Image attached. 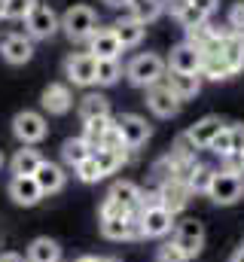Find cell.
I'll list each match as a JSON object with an SVG mask.
<instances>
[{
    "label": "cell",
    "mask_w": 244,
    "mask_h": 262,
    "mask_svg": "<svg viewBox=\"0 0 244 262\" xmlns=\"http://www.w3.org/2000/svg\"><path fill=\"white\" fill-rule=\"evenodd\" d=\"M220 128H223L220 116H205V119H198L192 128L186 131V137H189L198 149H208V146H211V140L220 134Z\"/></svg>",
    "instance_id": "19"
},
{
    "label": "cell",
    "mask_w": 244,
    "mask_h": 262,
    "mask_svg": "<svg viewBox=\"0 0 244 262\" xmlns=\"http://www.w3.org/2000/svg\"><path fill=\"white\" fill-rule=\"evenodd\" d=\"M92 156V149H89V143L83 140V137H70V140H64V146H61V159L70 165V168H76L79 162H86Z\"/></svg>",
    "instance_id": "28"
},
{
    "label": "cell",
    "mask_w": 244,
    "mask_h": 262,
    "mask_svg": "<svg viewBox=\"0 0 244 262\" xmlns=\"http://www.w3.org/2000/svg\"><path fill=\"white\" fill-rule=\"evenodd\" d=\"M28 262H61V247L52 238H34L28 247Z\"/></svg>",
    "instance_id": "24"
},
{
    "label": "cell",
    "mask_w": 244,
    "mask_h": 262,
    "mask_svg": "<svg viewBox=\"0 0 244 262\" xmlns=\"http://www.w3.org/2000/svg\"><path fill=\"white\" fill-rule=\"evenodd\" d=\"M232 262H244V247H238V250L232 253Z\"/></svg>",
    "instance_id": "44"
},
{
    "label": "cell",
    "mask_w": 244,
    "mask_h": 262,
    "mask_svg": "<svg viewBox=\"0 0 244 262\" xmlns=\"http://www.w3.org/2000/svg\"><path fill=\"white\" fill-rule=\"evenodd\" d=\"M113 31H116V37H119L122 49H131V46H140V40H144V34H147V25L137 21V18H128V21H116Z\"/></svg>",
    "instance_id": "27"
},
{
    "label": "cell",
    "mask_w": 244,
    "mask_h": 262,
    "mask_svg": "<svg viewBox=\"0 0 244 262\" xmlns=\"http://www.w3.org/2000/svg\"><path fill=\"white\" fill-rule=\"evenodd\" d=\"M232 128V152L241 156L244 152V125H229Z\"/></svg>",
    "instance_id": "39"
},
{
    "label": "cell",
    "mask_w": 244,
    "mask_h": 262,
    "mask_svg": "<svg viewBox=\"0 0 244 262\" xmlns=\"http://www.w3.org/2000/svg\"><path fill=\"white\" fill-rule=\"evenodd\" d=\"M229 28L235 37H244V3H235L229 9Z\"/></svg>",
    "instance_id": "38"
},
{
    "label": "cell",
    "mask_w": 244,
    "mask_h": 262,
    "mask_svg": "<svg viewBox=\"0 0 244 262\" xmlns=\"http://www.w3.org/2000/svg\"><path fill=\"white\" fill-rule=\"evenodd\" d=\"M159 204L168 210V213H180L183 207L189 204V186L183 183V180H165V183H159Z\"/></svg>",
    "instance_id": "14"
},
{
    "label": "cell",
    "mask_w": 244,
    "mask_h": 262,
    "mask_svg": "<svg viewBox=\"0 0 244 262\" xmlns=\"http://www.w3.org/2000/svg\"><path fill=\"white\" fill-rule=\"evenodd\" d=\"M174 241H177V247L186 253V259H195L201 253V247H205V226L198 220H183V223H177Z\"/></svg>",
    "instance_id": "10"
},
{
    "label": "cell",
    "mask_w": 244,
    "mask_h": 262,
    "mask_svg": "<svg viewBox=\"0 0 244 262\" xmlns=\"http://www.w3.org/2000/svg\"><path fill=\"white\" fill-rule=\"evenodd\" d=\"M140 186L137 183H131V180H116L113 186H110V192L107 198H113V201H119L122 207H128V210H134L137 213V207H140Z\"/></svg>",
    "instance_id": "21"
},
{
    "label": "cell",
    "mask_w": 244,
    "mask_h": 262,
    "mask_svg": "<svg viewBox=\"0 0 244 262\" xmlns=\"http://www.w3.org/2000/svg\"><path fill=\"white\" fill-rule=\"evenodd\" d=\"M208 149H211L214 156H220V159L235 156V152H232V128H229V125H223V128H220V134L211 140V146H208Z\"/></svg>",
    "instance_id": "34"
},
{
    "label": "cell",
    "mask_w": 244,
    "mask_h": 262,
    "mask_svg": "<svg viewBox=\"0 0 244 262\" xmlns=\"http://www.w3.org/2000/svg\"><path fill=\"white\" fill-rule=\"evenodd\" d=\"M79 262H119V259H113V256H83Z\"/></svg>",
    "instance_id": "41"
},
{
    "label": "cell",
    "mask_w": 244,
    "mask_h": 262,
    "mask_svg": "<svg viewBox=\"0 0 244 262\" xmlns=\"http://www.w3.org/2000/svg\"><path fill=\"white\" fill-rule=\"evenodd\" d=\"M137 220H140L144 238H165L174 226V213H168L162 204H150V207L137 210Z\"/></svg>",
    "instance_id": "7"
},
{
    "label": "cell",
    "mask_w": 244,
    "mask_h": 262,
    "mask_svg": "<svg viewBox=\"0 0 244 262\" xmlns=\"http://www.w3.org/2000/svg\"><path fill=\"white\" fill-rule=\"evenodd\" d=\"M0 168H3V149H0Z\"/></svg>",
    "instance_id": "46"
},
{
    "label": "cell",
    "mask_w": 244,
    "mask_h": 262,
    "mask_svg": "<svg viewBox=\"0 0 244 262\" xmlns=\"http://www.w3.org/2000/svg\"><path fill=\"white\" fill-rule=\"evenodd\" d=\"M180 104L183 101L171 92L168 82H159V85L147 89V107H150L159 119H171V116H177V113H180Z\"/></svg>",
    "instance_id": "9"
},
{
    "label": "cell",
    "mask_w": 244,
    "mask_h": 262,
    "mask_svg": "<svg viewBox=\"0 0 244 262\" xmlns=\"http://www.w3.org/2000/svg\"><path fill=\"white\" fill-rule=\"evenodd\" d=\"M159 262H186V253L177 247V241H165L159 247Z\"/></svg>",
    "instance_id": "36"
},
{
    "label": "cell",
    "mask_w": 244,
    "mask_h": 262,
    "mask_svg": "<svg viewBox=\"0 0 244 262\" xmlns=\"http://www.w3.org/2000/svg\"><path fill=\"white\" fill-rule=\"evenodd\" d=\"M40 104H43L46 113H52V116H64V113L73 107V95H70V89H67L64 82H52V85L43 89Z\"/></svg>",
    "instance_id": "15"
},
{
    "label": "cell",
    "mask_w": 244,
    "mask_h": 262,
    "mask_svg": "<svg viewBox=\"0 0 244 262\" xmlns=\"http://www.w3.org/2000/svg\"><path fill=\"white\" fill-rule=\"evenodd\" d=\"M189 3H195V6H198L201 12H208V15L217 9V0H189Z\"/></svg>",
    "instance_id": "40"
},
{
    "label": "cell",
    "mask_w": 244,
    "mask_h": 262,
    "mask_svg": "<svg viewBox=\"0 0 244 262\" xmlns=\"http://www.w3.org/2000/svg\"><path fill=\"white\" fill-rule=\"evenodd\" d=\"M131 9H134L137 21L150 25V21H156L165 12V0H131Z\"/></svg>",
    "instance_id": "31"
},
{
    "label": "cell",
    "mask_w": 244,
    "mask_h": 262,
    "mask_svg": "<svg viewBox=\"0 0 244 262\" xmlns=\"http://www.w3.org/2000/svg\"><path fill=\"white\" fill-rule=\"evenodd\" d=\"M25 25H28V37H31V40H49V37L61 28V18H58V12H55L52 6L37 3L34 12L25 18Z\"/></svg>",
    "instance_id": "6"
},
{
    "label": "cell",
    "mask_w": 244,
    "mask_h": 262,
    "mask_svg": "<svg viewBox=\"0 0 244 262\" xmlns=\"http://www.w3.org/2000/svg\"><path fill=\"white\" fill-rule=\"evenodd\" d=\"M0 55L6 64H28L34 58V40L25 34H6L0 40Z\"/></svg>",
    "instance_id": "11"
},
{
    "label": "cell",
    "mask_w": 244,
    "mask_h": 262,
    "mask_svg": "<svg viewBox=\"0 0 244 262\" xmlns=\"http://www.w3.org/2000/svg\"><path fill=\"white\" fill-rule=\"evenodd\" d=\"M205 195L211 198L214 204H223V207L238 204L244 198V177L241 174H229V171H217Z\"/></svg>",
    "instance_id": "3"
},
{
    "label": "cell",
    "mask_w": 244,
    "mask_h": 262,
    "mask_svg": "<svg viewBox=\"0 0 244 262\" xmlns=\"http://www.w3.org/2000/svg\"><path fill=\"white\" fill-rule=\"evenodd\" d=\"M241 162H244V152H241Z\"/></svg>",
    "instance_id": "47"
},
{
    "label": "cell",
    "mask_w": 244,
    "mask_h": 262,
    "mask_svg": "<svg viewBox=\"0 0 244 262\" xmlns=\"http://www.w3.org/2000/svg\"><path fill=\"white\" fill-rule=\"evenodd\" d=\"M0 262H25L18 253H0Z\"/></svg>",
    "instance_id": "43"
},
{
    "label": "cell",
    "mask_w": 244,
    "mask_h": 262,
    "mask_svg": "<svg viewBox=\"0 0 244 262\" xmlns=\"http://www.w3.org/2000/svg\"><path fill=\"white\" fill-rule=\"evenodd\" d=\"M101 3H107L110 9H122V6H128L131 0H101Z\"/></svg>",
    "instance_id": "42"
},
{
    "label": "cell",
    "mask_w": 244,
    "mask_h": 262,
    "mask_svg": "<svg viewBox=\"0 0 244 262\" xmlns=\"http://www.w3.org/2000/svg\"><path fill=\"white\" fill-rule=\"evenodd\" d=\"M232 76V67L226 64L223 52H201V79H229Z\"/></svg>",
    "instance_id": "22"
},
{
    "label": "cell",
    "mask_w": 244,
    "mask_h": 262,
    "mask_svg": "<svg viewBox=\"0 0 244 262\" xmlns=\"http://www.w3.org/2000/svg\"><path fill=\"white\" fill-rule=\"evenodd\" d=\"M113 128V119L110 116H101V119H89L86 125H83V140L89 143V149L95 152V149H101L104 146V137H107V131Z\"/></svg>",
    "instance_id": "23"
},
{
    "label": "cell",
    "mask_w": 244,
    "mask_h": 262,
    "mask_svg": "<svg viewBox=\"0 0 244 262\" xmlns=\"http://www.w3.org/2000/svg\"><path fill=\"white\" fill-rule=\"evenodd\" d=\"M34 6H37V0H3V18L25 21L34 12Z\"/></svg>",
    "instance_id": "33"
},
{
    "label": "cell",
    "mask_w": 244,
    "mask_h": 262,
    "mask_svg": "<svg viewBox=\"0 0 244 262\" xmlns=\"http://www.w3.org/2000/svg\"><path fill=\"white\" fill-rule=\"evenodd\" d=\"M165 82L171 85V92L180 101H189V98H195L201 92V73H174V70H168Z\"/></svg>",
    "instance_id": "18"
},
{
    "label": "cell",
    "mask_w": 244,
    "mask_h": 262,
    "mask_svg": "<svg viewBox=\"0 0 244 262\" xmlns=\"http://www.w3.org/2000/svg\"><path fill=\"white\" fill-rule=\"evenodd\" d=\"M119 76H122L119 58L98 61V73H95V82H98V85H113V82H119Z\"/></svg>",
    "instance_id": "32"
},
{
    "label": "cell",
    "mask_w": 244,
    "mask_h": 262,
    "mask_svg": "<svg viewBox=\"0 0 244 262\" xmlns=\"http://www.w3.org/2000/svg\"><path fill=\"white\" fill-rule=\"evenodd\" d=\"M134 210H128V207H122L119 201H113V198L104 195V201H101V216H131Z\"/></svg>",
    "instance_id": "37"
},
{
    "label": "cell",
    "mask_w": 244,
    "mask_h": 262,
    "mask_svg": "<svg viewBox=\"0 0 244 262\" xmlns=\"http://www.w3.org/2000/svg\"><path fill=\"white\" fill-rule=\"evenodd\" d=\"M95 73H98V58L89 52H73L64 58V76L73 85H83V89L95 85Z\"/></svg>",
    "instance_id": "5"
},
{
    "label": "cell",
    "mask_w": 244,
    "mask_h": 262,
    "mask_svg": "<svg viewBox=\"0 0 244 262\" xmlns=\"http://www.w3.org/2000/svg\"><path fill=\"white\" fill-rule=\"evenodd\" d=\"M9 198L15 204H22V207H34V204H40L43 189L37 186L34 177H12L9 180Z\"/></svg>",
    "instance_id": "17"
},
{
    "label": "cell",
    "mask_w": 244,
    "mask_h": 262,
    "mask_svg": "<svg viewBox=\"0 0 244 262\" xmlns=\"http://www.w3.org/2000/svg\"><path fill=\"white\" fill-rule=\"evenodd\" d=\"M73 171H76V177H79L83 183H98V180H104V174L98 171V162H95L92 156H89L86 162H79V165H76Z\"/></svg>",
    "instance_id": "35"
},
{
    "label": "cell",
    "mask_w": 244,
    "mask_h": 262,
    "mask_svg": "<svg viewBox=\"0 0 244 262\" xmlns=\"http://www.w3.org/2000/svg\"><path fill=\"white\" fill-rule=\"evenodd\" d=\"M125 76H128V82L137 85V89H153V85L165 82L168 64H165V58L156 55V52H140V55H134V58L128 61Z\"/></svg>",
    "instance_id": "1"
},
{
    "label": "cell",
    "mask_w": 244,
    "mask_h": 262,
    "mask_svg": "<svg viewBox=\"0 0 244 262\" xmlns=\"http://www.w3.org/2000/svg\"><path fill=\"white\" fill-rule=\"evenodd\" d=\"M34 180H37V186L43 189V195H55V192H61V189H64L67 174H64V168H61V165H55V162H46V159H43V165L37 168Z\"/></svg>",
    "instance_id": "16"
},
{
    "label": "cell",
    "mask_w": 244,
    "mask_h": 262,
    "mask_svg": "<svg viewBox=\"0 0 244 262\" xmlns=\"http://www.w3.org/2000/svg\"><path fill=\"white\" fill-rule=\"evenodd\" d=\"M40 165H43V156H40L34 146H22V149L12 156V162H9L12 177H34Z\"/></svg>",
    "instance_id": "20"
},
{
    "label": "cell",
    "mask_w": 244,
    "mask_h": 262,
    "mask_svg": "<svg viewBox=\"0 0 244 262\" xmlns=\"http://www.w3.org/2000/svg\"><path fill=\"white\" fill-rule=\"evenodd\" d=\"M122 52V43L116 37L113 28H98L89 40V55H95L98 61H107V58H119Z\"/></svg>",
    "instance_id": "13"
},
{
    "label": "cell",
    "mask_w": 244,
    "mask_h": 262,
    "mask_svg": "<svg viewBox=\"0 0 244 262\" xmlns=\"http://www.w3.org/2000/svg\"><path fill=\"white\" fill-rule=\"evenodd\" d=\"M92 159L98 162V171H101L104 177H110V174H116L122 165L131 159V149H122V152H113V149H95Z\"/></svg>",
    "instance_id": "25"
},
{
    "label": "cell",
    "mask_w": 244,
    "mask_h": 262,
    "mask_svg": "<svg viewBox=\"0 0 244 262\" xmlns=\"http://www.w3.org/2000/svg\"><path fill=\"white\" fill-rule=\"evenodd\" d=\"M116 128H119V134H122V143H125L131 152L140 149V146L150 140V134H153L150 122H147L144 116H137V113H125V116H119V119H116Z\"/></svg>",
    "instance_id": "8"
},
{
    "label": "cell",
    "mask_w": 244,
    "mask_h": 262,
    "mask_svg": "<svg viewBox=\"0 0 244 262\" xmlns=\"http://www.w3.org/2000/svg\"><path fill=\"white\" fill-rule=\"evenodd\" d=\"M79 116H83V122H89V119H101V116H110V101H107L101 92H89V95L79 101Z\"/></svg>",
    "instance_id": "26"
},
{
    "label": "cell",
    "mask_w": 244,
    "mask_h": 262,
    "mask_svg": "<svg viewBox=\"0 0 244 262\" xmlns=\"http://www.w3.org/2000/svg\"><path fill=\"white\" fill-rule=\"evenodd\" d=\"M46 116L43 113H37V110H22V113H15V119H12V134H15V140L22 143V146H34V143H40L43 137H46Z\"/></svg>",
    "instance_id": "4"
},
{
    "label": "cell",
    "mask_w": 244,
    "mask_h": 262,
    "mask_svg": "<svg viewBox=\"0 0 244 262\" xmlns=\"http://www.w3.org/2000/svg\"><path fill=\"white\" fill-rule=\"evenodd\" d=\"M98 28H101V25H98V12H95L92 6H86V3H73V6L61 15V31H64L67 40H73V43L92 40V34H95Z\"/></svg>",
    "instance_id": "2"
},
{
    "label": "cell",
    "mask_w": 244,
    "mask_h": 262,
    "mask_svg": "<svg viewBox=\"0 0 244 262\" xmlns=\"http://www.w3.org/2000/svg\"><path fill=\"white\" fill-rule=\"evenodd\" d=\"M214 174H217V168H208V165L195 162V165H192V171H189V177H186L189 192H208V186H211Z\"/></svg>",
    "instance_id": "30"
},
{
    "label": "cell",
    "mask_w": 244,
    "mask_h": 262,
    "mask_svg": "<svg viewBox=\"0 0 244 262\" xmlns=\"http://www.w3.org/2000/svg\"><path fill=\"white\" fill-rule=\"evenodd\" d=\"M0 18H3V0H0Z\"/></svg>",
    "instance_id": "45"
},
{
    "label": "cell",
    "mask_w": 244,
    "mask_h": 262,
    "mask_svg": "<svg viewBox=\"0 0 244 262\" xmlns=\"http://www.w3.org/2000/svg\"><path fill=\"white\" fill-rule=\"evenodd\" d=\"M168 70H174V73H201V49H195L192 43H177L174 49H171V55H168Z\"/></svg>",
    "instance_id": "12"
},
{
    "label": "cell",
    "mask_w": 244,
    "mask_h": 262,
    "mask_svg": "<svg viewBox=\"0 0 244 262\" xmlns=\"http://www.w3.org/2000/svg\"><path fill=\"white\" fill-rule=\"evenodd\" d=\"M220 52H223L226 64L232 67V73H238V70L244 67V37H235V34H232V37H226Z\"/></svg>",
    "instance_id": "29"
}]
</instances>
